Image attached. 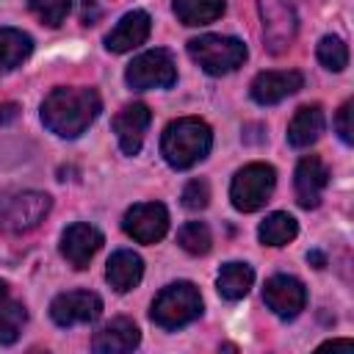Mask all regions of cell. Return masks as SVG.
Returning a JSON list of instances; mask_svg holds the SVG:
<instances>
[{"label": "cell", "mask_w": 354, "mask_h": 354, "mask_svg": "<svg viewBox=\"0 0 354 354\" xmlns=\"http://www.w3.org/2000/svg\"><path fill=\"white\" fill-rule=\"evenodd\" d=\"M100 94L88 86H58L41 102V122L58 138H77L100 116Z\"/></svg>", "instance_id": "6da1fadb"}, {"label": "cell", "mask_w": 354, "mask_h": 354, "mask_svg": "<svg viewBox=\"0 0 354 354\" xmlns=\"http://www.w3.org/2000/svg\"><path fill=\"white\" fill-rule=\"evenodd\" d=\"M213 147V130L205 119L183 116L166 124L160 136V155L171 169H191L207 158Z\"/></svg>", "instance_id": "7a4b0ae2"}, {"label": "cell", "mask_w": 354, "mask_h": 354, "mask_svg": "<svg viewBox=\"0 0 354 354\" xmlns=\"http://www.w3.org/2000/svg\"><path fill=\"white\" fill-rule=\"evenodd\" d=\"M199 315H202V296L194 282L166 285L149 307V318L160 329H180V326L196 321Z\"/></svg>", "instance_id": "3957f363"}, {"label": "cell", "mask_w": 354, "mask_h": 354, "mask_svg": "<svg viewBox=\"0 0 354 354\" xmlns=\"http://www.w3.org/2000/svg\"><path fill=\"white\" fill-rule=\"evenodd\" d=\"M188 55L207 72V75H230L246 61V44L235 36L205 33L188 41Z\"/></svg>", "instance_id": "277c9868"}, {"label": "cell", "mask_w": 354, "mask_h": 354, "mask_svg": "<svg viewBox=\"0 0 354 354\" xmlns=\"http://www.w3.org/2000/svg\"><path fill=\"white\" fill-rule=\"evenodd\" d=\"M53 199L41 191H17L0 199V230L8 235H22L36 230L50 213Z\"/></svg>", "instance_id": "5b68a950"}, {"label": "cell", "mask_w": 354, "mask_h": 354, "mask_svg": "<svg viewBox=\"0 0 354 354\" xmlns=\"http://www.w3.org/2000/svg\"><path fill=\"white\" fill-rule=\"evenodd\" d=\"M274 185H277L274 166H268V163H249V166H243L232 177V183H230L232 207L241 210V213L260 210L268 202V196L274 194Z\"/></svg>", "instance_id": "8992f818"}, {"label": "cell", "mask_w": 354, "mask_h": 354, "mask_svg": "<svg viewBox=\"0 0 354 354\" xmlns=\"http://www.w3.org/2000/svg\"><path fill=\"white\" fill-rule=\"evenodd\" d=\"M124 80L136 91H149V88H169L177 80V66L169 50H147L133 64L124 69Z\"/></svg>", "instance_id": "52a82bcc"}, {"label": "cell", "mask_w": 354, "mask_h": 354, "mask_svg": "<svg viewBox=\"0 0 354 354\" xmlns=\"http://www.w3.org/2000/svg\"><path fill=\"white\" fill-rule=\"evenodd\" d=\"M263 301L277 318L293 321L307 307V288L290 274H274L263 285Z\"/></svg>", "instance_id": "ba28073f"}, {"label": "cell", "mask_w": 354, "mask_h": 354, "mask_svg": "<svg viewBox=\"0 0 354 354\" xmlns=\"http://www.w3.org/2000/svg\"><path fill=\"white\" fill-rule=\"evenodd\" d=\"M263 39L271 53H285L296 39V8L293 0H260Z\"/></svg>", "instance_id": "9c48e42d"}, {"label": "cell", "mask_w": 354, "mask_h": 354, "mask_svg": "<svg viewBox=\"0 0 354 354\" xmlns=\"http://www.w3.org/2000/svg\"><path fill=\"white\" fill-rule=\"evenodd\" d=\"M122 230L136 243H158L169 230V210L160 202H138L127 207Z\"/></svg>", "instance_id": "30bf717a"}, {"label": "cell", "mask_w": 354, "mask_h": 354, "mask_svg": "<svg viewBox=\"0 0 354 354\" xmlns=\"http://www.w3.org/2000/svg\"><path fill=\"white\" fill-rule=\"evenodd\" d=\"M102 315V299L91 290H66L53 299L50 318L58 326H75V324H94Z\"/></svg>", "instance_id": "8fae6325"}, {"label": "cell", "mask_w": 354, "mask_h": 354, "mask_svg": "<svg viewBox=\"0 0 354 354\" xmlns=\"http://www.w3.org/2000/svg\"><path fill=\"white\" fill-rule=\"evenodd\" d=\"M102 232L86 221H77V224H69L64 232H61V254L64 260L72 266V268H88L91 257L100 252L102 246Z\"/></svg>", "instance_id": "7c38bea8"}, {"label": "cell", "mask_w": 354, "mask_h": 354, "mask_svg": "<svg viewBox=\"0 0 354 354\" xmlns=\"http://www.w3.org/2000/svg\"><path fill=\"white\" fill-rule=\"evenodd\" d=\"M329 183V169L324 166V160L318 155H304L296 163V177H293V188H296V202L304 210H313L321 205V194Z\"/></svg>", "instance_id": "4fadbf2b"}, {"label": "cell", "mask_w": 354, "mask_h": 354, "mask_svg": "<svg viewBox=\"0 0 354 354\" xmlns=\"http://www.w3.org/2000/svg\"><path fill=\"white\" fill-rule=\"evenodd\" d=\"M149 122H152V113L144 102H130L113 116V133L124 155H138Z\"/></svg>", "instance_id": "5bb4252c"}, {"label": "cell", "mask_w": 354, "mask_h": 354, "mask_svg": "<svg viewBox=\"0 0 354 354\" xmlns=\"http://www.w3.org/2000/svg\"><path fill=\"white\" fill-rule=\"evenodd\" d=\"M304 86V77L301 72L296 69H282V72H260L252 86H249V94L257 105H277L282 102L285 97L296 94L299 88Z\"/></svg>", "instance_id": "9a60e30c"}, {"label": "cell", "mask_w": 354, "mask_h": 354, "mask_svg": "<svg viewBox=\"0 0 354 354\" xmlns=\"http://www.w3.org/2000/svg\"><path fill=\"white\" fill-rule=\"evenodd\" d=\"M149 30H152L149 14L141 11V8H133V11H127V14L113 25V30L105 36V47H108L111 53H130L133 47H138V44H144V41L149 39Z\"/></svg>", "instance_id": "2e32d148"}, {"label": "cell", "mask_w": 354, "mask_h": 354, "mask_svg": "<svg viewBox=\"0 0 354 354\" xmlns=\"http://www.w3.org/2000/svg\"><path fill=\"white\" fill-rule=\"evenodd\" d=\"M138 343H141V329L130 318H113L94 335L91 348L97 354H124L138 348Z\"/></svg>", "instance_id": "e0dca14e"}, {"label": "cell", "mask_w": 354, "mask_h": 354, "mask_svg": "<svg viewBox=\"0 0 354 354\" xmlns=\"http://www.w3.org/2000/svg\"><path fill=\"white\" fill-rule=\"evenodd\" d=\"M144 277V260L130 252V249H119L111 254L108 266H105V279L116 293H127L133 290Z\"/></svg>", "instance_id": "ac0fdd59"}, {"label": "cell", "mask_w": 354, "mask_h": 354, "mask_svg": "<svg viewBox=\"0 0 354 354\" xmlns=\"http://www.w3.org/2000/svg\"><path fill=\"white\" fill-rule=\"evenodd\" d=\"M324 133V111L321 105H304L293 113L290 124H288V144L296 149H304L310 144L318 141V136Z\"/></svg>", "instance_id": "d6986e66"}, {"label": "cell", "mask_w": 354, "mask_h": 354, "mask_svg": "<svg viewBox=\"0 0 354 354\" xmlns=\"http://www.w3.org/2000/svg\"><path fill=\"white\" fill-rule=\"evenodd\" d=\"M252 282H254L252 266H249V263H238V260L224 263V266L218 268V277H216V288H218V293H221L227 301L243 299V296L249 293Z\"/></svg>", "instance_id": "ffe728a7"}, {"label": "cell", "mask_w": 354, "mask_h": 354, "mask_svg": "<svg viewBox=\"0 0 354 354\" xmlns=\"http://www.w3.org/2000/svg\"><path fill=\"white\" fill-rule=\"evenodd\" d=\"M33 53V39L19 28H0V75L17 69Z\"/></svg>", "instance_id": "44dd1931"}, {"label": "cell", "mask_w": 354, "mask_h": 354, "mask_svg": "<svg viewBox=\"0 0 354 354\" xmlns=\"http://www.w3.org/2000/svg\"><path fill=\"white\" fill-rule=\"evenodd\" d=\"M296 235H299V224H296V218L290 213H271L257 227V238L266 246H285Z\"/></svg>", "instance_id": "7402d4cb"}, {"label": "cell", "mask_w": 354, "mask_h": 354, "mask_svg": "<svg viewBox=\"0 0 354 354\" xmlns=\"http://www.w3.org/2000/svg\"><path fill=\"white\" fill-rule=\"evenodd\" d=\"M224 14V0H174V17L183 25H207Z\"/></svg>", "instance_id": "603a6c76"}, {"label": "cell", "mask_w": 354, "mask_h": 354, "mask_svg": "<svg viewBox=\"0 0 354 354\" xmlns=\"http://www.w3.org/2000/svg\"><path fill=\"white\" fill-rule=\"evenodd\" d=\"M25 321H28V310H25V304H19V301H3L0 304V346H11V343H17V337H19V332H22V326H25Z\"/></svg>", "instance_id": "cb8c5ba5"}, {"label": "cell", "mask_w": 354, "mask_h": 354, "mask_svg": "<svg viewBox=\"0 0 354 354\" xmlns=\"http://www.w3.org/2000/svg\"><path fill=\"white\" fill-rule=\"evenodd\" d=\"M177 243H180L183 252L199 257V254H207V252H210L213 238H210L207 224H202V221H188V224L180 227V232H177Z\"/></svg>", "instance_id": "d4e9b609"}, {"label": "cell", "mask_w": 354, "mask_h": 354, "mask_svg": "<svg viewBox=\"0 0 354 354\" xmlns=\"http://www.w3.org/2000/svg\"><path fill=\"white\" fill-rule=\"evenodd\" d=\"M315 55H318V61H321L326 69H332V72H343V69L348 66V47H346V41H343L340 36L326 33V36L318 41V47H315Z\"/></svg>", "instance_id": "484cf974"}, {"label": "cell", "mask_w": 354, "mask_h": 354, "mask_svg": "<svg viewBox=\"0 0 354 354\" xmlns=\"http://www.w3.org/2000/svg\"><path fill=\"white\" fill-rule=\"evenodd\" d=\"M28 6L47 28H58L69 14L72 0H28Z\"/></svg>", "instance_id": "4316f807"}, {"label": "cell", "mask_w": 354, "mask_h": 354, "mask_svg": "<svg viewBox=\"0 0 354 354\" xmlns=\"http://www.w3.org/2000/svg\"><path fill=\"white\" fill-rule=\"evenodd\" d=\"M207 199H210V188H207L205 180H191V183H185V188H183V207H188V210H202V207H207Z\"/></svg>", "instance_id": "83f0119b"}, {"label": "cell", "mask_w": 354, "mask_h": 354, "mask_svg": "<svg viewBox=\"0 0 354 354\" xmlns=\"http://www.w3.org/2000/svg\"><path fill=\"white\" fill-rule=\"evenodd\" d=\"M351 108H354V102L346 100V102L340 105V111H337V119H335V130H337V136H340L343 144H351V141H354V130H351Z\"/></svg>", "instance_id": "f1b7e54d"}, {"label": "cell", "mask_w": 354, "mask_h": 354, "mask_svg": "<svg viewBox=\"0 0 354 354\" xmlns=\"http://www.w3.org/2000/svg\"><path fill=\"white\" fill-rule=\"evenodd\" d=\"M17 116H19V105H17V102H3V105H0V124L14 122Z\"/></svg>", "instance_id": "f546056e"}, {"label": "cell", "mask_w": 354, "mask_h": 354, "mask_svg": "<svg viewBox=\"0 0 354 354\" xmlns=\"http://www.w3.org/2000/svg\"><path fill=\"white\" fill-rule=\"evenodd\" d=\"M97 0H86L83 3V25H94V19H97Z\"/></svg>", "instance_id": "4dcf8cb0"}, {"label": "cell", "mask_w": 354, "mask_h": 354, "mask_svg": "<svg viewBox=\"0 0 354 354\" xmlns=\"http://www.w3.org/2000/svg\"><path fill=\"white\" fill-rule=\"evenodd\" d=\"M307 263H313L315 268H324L326 266V257L321 252H307Z\"/></svg>", "instance_id": "1f68e13d"}, {"label": "cell", "mask_w": 354, "mask_h": 354, "mask_svg": "<svg viewBox=\"0 0 354 354\" xmlns=\"http://www.w3.org/2000/svg\"><path fill=\"white\" fill-rule=\"evenodd\" d=\"M335 346H351V340H326L321 348H335Z\"/></svg>", "instance_id": "d6a6232c"}, {"label": "cell", "mask_w": 354, "mask_h": 354, "mask_svg": "<svg viewBox=\"0 0 354 354\" xmlns=\"http://www.w3.org/2000/svg\"><path fill=\"white\" fill-rule=\"evenodd\" d=\"M6 299H8V288H6V282L0 279V304H3Z\"/></svg>", "instance_id": "836d02e7"}]
</instances>
